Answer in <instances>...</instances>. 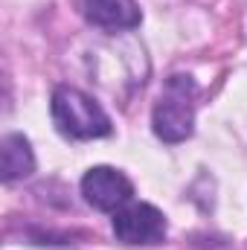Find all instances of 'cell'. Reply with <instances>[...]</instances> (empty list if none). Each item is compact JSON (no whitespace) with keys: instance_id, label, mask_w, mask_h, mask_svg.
Masks as SVG:
<instances>
[{"instance_id":"cell-4","label":"cell","mask_w":247,"mask_h":250,"mask_svg":"<svg viewBox=\"0 0 247 250\" xmlns=\"http://www.w3.org/2000/svg\"><path fill=\"white\" fill-rule=\"evenodd\" d=\"M82 195L90 207H96L102 212H117L131 201L134 187L123 172H117L111 166H93L82 178Z\"/></svg>"},{"instance_id":"cell-1","label":"cell","mask_w":247,"mask_h":250,"mask_svg":"<svg viewBox=\"0 0 247 250\" xmlns=\"http://www.w3.org/2000/svg\"><path fill=\"white\" fill-rule=\"evenodd\" d=\"M195 99L198 84L192 76L175 73L166 79L163 93L154 105V134L163 143H184L195 125Z\"/></svg>"},{"instance_id":"cell-2","label":"cell","mask_w":247,"mask_h":250,"mask_svg":"<svg viewBox=\"0 0 247 250\" xmlns=\"http://www.w3.org/2000/svg\"><path fill=\"white\" fill-rule=\"evenodd\" d=\"M50 111L56 128L70 140H93L111 134V120L99 102L76 87H56Z\"/></svg>"},{"instance_id":"cell-6","label":"cell","mask_w":247,"mask_h":250,"mask_svg":"<svg viewBox=\"0 0 247 250\" xmlns=\"http://www.w3.org/2000/svg\"><path fill=\"white\" fill-rule=\"evenodd\" d=\"M32 169H35V154L29 148V140L23 134L3 137V143H0V172H3V181L12 184L18 178L32 175Z\"/></svg>"},{"instance_id":"cell-5","label":"cell","mask_w":247,"mask_h":250,"mask_svg":"<svg viewBox=\"0 0 247 250\" xmlns=\"http://www.w3.org/2000/svg\"><path fill=\"white\" fill-rule=\"evenodd\" d=\"M84 18L102 29H134L143 12L134 0H84Z\"/></svg>"},{"instance_id":"cell-3","label":"cell","mask_w":247,"mask_h":250,"mask_svg":"<svg viewBox=\"0 0 247 250\" xmlns=\"http://www.w3.org/2000/svg\"><path fill=\"white\" fill-rule=\"evenodd\" d=\"M114 233L125 245H157L166 236V218L151 204H125L114 215Z\"/></svg>"}]
</instances>
